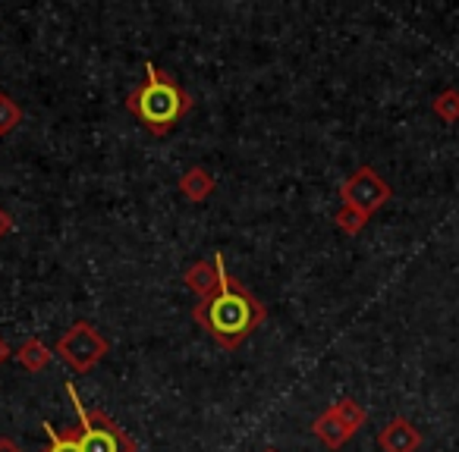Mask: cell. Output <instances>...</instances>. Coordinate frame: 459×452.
Returning <instances> with one entry per match:
<instances>
[{
	"label": "cell",
	"instance_id": "3957f363",
	"mask_svg": "<svg viewBox=\"0 0 459 452\" xmlns=\"http://www.w3.org/2000/svg\"><path fill=\"white\" fill-rule=\"evenodd\" d=\"M66 396H70L73 408L79 414V446L82 452H135V439L110 418L101 408H89L79 396V389L73 387V380H66Z\"/></svg>",
	"mask_w": 459,
	"mask_h": 452
},
{
	"label": "cell",
	"instance_id": "2e32d148",
	"mask_svg": "<svg viewBox=\"0 0 459 452\" xmlns=\"http://www.w3.org/2000/svg\"><path fill=\"white\" fill-rule=\"evenodd\" d=\"M10 233H13V217L7 208H0V239H7Z\"/></svg>",
	"mask_w": 459,
	"mask_h": 452
},
{
	"label": "cell",
	"instance_id": "52a82bcc",
	"mask_svg": "<svg viewBox=\"0 0 459 452\" xmlns=\"http://www.w3.org/2000/svg\"><path fill=\"white\" fill-rule=\"evenodd\" d=\"M421 443H425L421 431L409 418H403V414L390 418L387 424L381 427V433H377L381 452H419Z\"/></svg>",
	"mask_w": 459,
	"mask_h": 452
},
{
	"label": "cell",
	"instance_id": "5bb4252c",
	"mask_svg": "<svg viewBox=\"0 0 459 452\" xmlns=\"http://www.w3.org/2000/svg\"><path fill=\"white\" fill-rule=\"evenodd\" d=\"M431 110L437 114V120L444 123H456L459 120V89H444L434 95Z\"/></svg>",
	"mask_w": 459,
	"mask_h": 452
},
{
	"label": "cell",
	"instance_id": "30bf717a",
	"mask_svg": "<svg viewBox=\"0 0 459 452\" xmlns=\"http://www.w3.org/2000/svg\"><path fill=\"white\" fill-rule=\"evenodd\" d=\"M13 358H16V364H20L22 371H29V374H41V371L51 364L54 349H48L45 339L32 337V339H26V343H22L20 349L13 352Z\"/></svg>",
	"mask_w": 459,
	"mask_h": 452
},
{
	"label": "cell",
	"instance_id": "ba28073f",
	"mask_svg": "<svg viewBox=\"0 0 459 452\" xmlns=\"http://www.w3.org/2000/svg\"><path fill=\"white\" fill-rule=\"evenodd\" d=\"M312 433L327 446V449H340V446H346L352 439V431L337 418V412H333V408H325V412L315 418Z\"/></svg>",
	"mask_w": 459,
	"mask_h": 452
},
{
	"label": "cell",
	"instance_id": "277c9868",
	"mask_svg": "<svg viewBox=\"0 0 459 452\" xmlns=\"http://www.w3.org/2000/svg\"><path fill=\"white\" fill-rule=\"evenodd\" d=\"M110 343L108 337L98 333V327H91L89 320H76L66 333H60V339L54 343V355L73 368L76 374H89L91 368L108 358Z\"/></svg>",
	"mask_w": 459,
	"mask_h": 452
},
{
	"label": "cell",
	"instance_id": "4fadbf2b",
	"mask_svg": "<svg viewBox=\"0 0 459 452\" xmlns=\"http://www.w3.org/2000/svg\"><path fill=\"white\" fill-rule=\"evenodd\" d=\"M371 217H365L362 210L356 208H346V204H340V210L333 214V223H337V230L346 233V236H359V233L368 226Z\"/></svg>",
	"mask_w": 459,
	"mask_h": 452
},
{
	"label": "cell",
	"instance_id": "7c38bea8",
	"mask_svg": "<svg viewBox=\"0 0 459 452\" xmlns=\"http://www.w3.org/2000/svg\"><path fill=\"white\" fill-rule=\"evenodd\" d=\"M331 408H333V412H337V418L343 421V424L350 427L352 433H356L359 427H365V421H368V412H365V408H362V402L350 399V396H346V399H337Z\"/></svg>",
	"mask_w": 459,
	"mask_h": 452
},
{
	"label": "cell",
	"instance_id": "6da1fadb",
	"mask_svg": "<svg viewBox=\"0 0 459 452\" xmlns=\"http://www.w3.org/2000/svg\"><path fill=\"white\" fill-rule=\"evenodd\" d=\"M192 320L223 349H239L268 320V308L255 293L230 277L217 295L192 305Z\"/></svg>",
	"mask_w": 459,
	"mask_h": 452
},
{
	"label": "cell",
	"instance_id": "8992f818",
	"mask_svg": "<svg viewBox=\"0 0 459 452\" xmlns=\"http://www.w3.org/2000/svg\"><path fill=\"white\" fill-rule=\"evenodd\" d=\"M227 280H230V270H227V258H223V252H214V258H211V261L189 264V268H186V274H183L186 289H189L198 302L217 295L223 286H227Z\"/></svg>",
	"mask_w": 459,
	"mask_h": 452
},
{
	"label": "cell",
	"instance_id": "d6986e66",
	"mask_svg": "<svg viewBox=\"0 0 459 452\" xmlns=\"http://www.w3.org/2000/svg\"><path fill=\"white\" fill-rule=\"evenodd\" d=\"M264 452H277V449H264Z\"/></svg>",
	"mask_w": 459,
	"mask_h": 452
},
{
	"label": "cell",
	"instance_id": "8fae6325",
	"mask_svg": "<svg viewBox=\"0 0 459 452\" xmlns=\"http://www.w3.org/2000/svg\"><path fill=\"white\" fill-rule=\"evenodd\" d=\"M41 427H45V437H48V446L41 452H82L76 431H57L51 421H45Z\"/></svg>",
	"mask_w": 459,
	"mask_h": 452
},
{
	"label": "cell",
	"instance_id": "5b68a950",
	"mask_svg": "<svg viewBox=\"0 0 459 452\" xmlns=\"http://www.w3.org/2000/svg\"><path fill=\"white\" fill-rule=\"evenodd\" d=\"M390 198H394V189H390V183L375 170V166H368V164L356 166V170L346 176V183L340 185V201H343L346 208L362 210L365 217L377 214V210H381L384 204L390 201Z\"/></svg>",
	"mask_w": 459,
	"mask_h": 452
},
{
	"label": "cell",
	"instance_id": "e0dca14e",
	"mask_svg": "<svg viewBox=\"0 0 459 452\" xmlns=\"http://www.w3.org/2000/svg\"><path fill=\"white\" fill-rule=\"evenodd\" d=\"M13 352H16V349H10V343H7V339L0 337V368H4V364H7L10 358H13Z\"/></svg>",
	"mask_w": 459,
	"mask_h": 452
},
{
	"label": "cell",
	"instance_id": "ac0fdd59",
	"mask_svg": "<svg viewBox=\"0 0 459 452\" xmlns=\"http://www.w3.org/2000/svg\"><path fill=\"white\" fill-rule=\"evenodd\" d=\"M0 452H22V449H20V443H16V439L0 437Z\"/></svg>",
	"mask_w": 459,
	"mask_h": 452
},
{
	"label": "cell",
	"instance_id": "9a60e30c",
	"mask_svg": "<svg viewBox=\"0 0 459 452\" xmlns=\"http://www.w3.org/2000/svg\"><path fill=\"white\" fill-rule=\"evenodd\" d=\"M20 123H22V107L7 95V91H0V139L13 132Z\"/></svg>",
	"mask_w": 459,
	"mask_h": 452
},
{
	"label": "cell",
	"instance_id": "9c48e42d",
	"mask_svg": "<svg viewBox=\"0 0 459 452\" xmlns=\"http://www.w3.org/2000/svg\"><path fill=\"white\" fill-rule=\"evenodd\" d=\"M214 189H217L214 176H211V170H204V166H189V170L179 176V192H183V198L192 204L208 201V198L214 195Z\"/></svg>",
	"mask_w": 459,
	"mask_h": 452
},
{
	"label": "cell",
	"instance_id": "7a4b0ae2",
	"mask_svg": "<svg viewBox=\"0 0 459 452\" xmlns=\"http://www.w3.org/2000/svg\"><path fill=\"white\" fill-rule=\"evenodd\" d=\"M126 110L152 135H167L192 110V95L160 66L145 64V79L129 91Z\"/></svg>",
	"mask_w": 459,
	"mask_h": 452
}]
</instances>
